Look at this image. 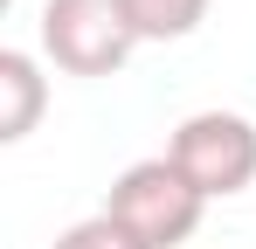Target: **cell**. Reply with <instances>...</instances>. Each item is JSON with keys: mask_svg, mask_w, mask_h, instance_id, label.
Listing matches in <instances>:
<instances>
[{"mask_svg": "<svg viewBox=\"0 0 256 249\" xmlns=\"http://www.w3.org/2000/svg\"><path fill=\"white\" fill-rule=\"evenodd\" d=\"M166 160L201 187V201H228L256 180V124L242 111H194L173 124Z\"/></svg>", "mask_w": 256, "mask_h": 249, "instance_id": "3", "label": "cell"}, {"mask_svg": "<svg viewBox=\"0 0 256 249\" xmlns=\"http://www.w3.org/2000/svg\"><path fill=\"white\" fill-rule=\"evenodd\" d=\"M35 28H42V56L62 76H118L138 48L118 0H42Z\"/></svg>", "mask_w": 256, "mask_h": 249, "instance_id": "2", "label": "cell"}, {"mask_svg": "<svg viewBox=\"0 0 256 249\" xmlns=\"http://www.w3.org/2000/svg\"><path fill=\"white\" fill-rule=\"evenodd\" d=\"M138 42H187L208 21V0H118Z\"/></svg>", "mask_w": 256, "mask_h": 249, "instance_id": "5", "label": "cell"}, {"mask_svg": "<svg viewBox=\"0 0 256 249\" xmlns=\"http://www.w3.org/2000/svg\"><path fill=\"white\" fill-rule=\"evenodd\" d=\"M48 104V83H42V62L28 56V48H0V138L7 146H21L35 118H42Z\"/></svg>", "mask_w": 256, "mask_h": 249, "instance_id": "4", "label": "cell"}, {"mask_svg": "<svg viewBox=\"0 0 256 249\" xmlns=\"http://www.w3.org/2000/svg\"><path fill=\"white\" fill-rule=\"evenodd\" d=\"M48 249H146V242H138V236H125V228L97 208V214H84V222H70Z\"/></svg>", "mask_w": 256, "mask_h": 249, "instance_id": "6", "label": "cell"}, {"mask_svg": "<svg viewBox=\"0 0 256 249\" xmlns=\"http://www.w3.org/2000/svg\"><path fill=\"white\" fill-rule=\"evenodd\" d=\"M104 214H111L125 236H138L146 249H180V242H194L208 201H201V187L160 152V160H132L125 173L111 180Z\"/></svg>", "mask_w": 256, "mask_h": 249, "instance_id": "1", "label": "cell"}]
</instances>
